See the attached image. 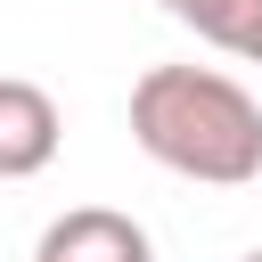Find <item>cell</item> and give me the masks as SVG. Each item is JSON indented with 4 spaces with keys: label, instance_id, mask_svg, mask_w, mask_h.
I'll list each match as a JSON object with an SVG mask.
<instances>
[{
    "label": "cell",
    "instance_id": "obj_3",
    "mask_svg": "<svg viewBox=\"0 0 262 262\" xmlns=\"http://www.w3.org/2000/svg\"><path fill=\"white\" fill-rule=\"evenodd\" d=\"M33 262H156V246H147V229H139L131 213H115V205H74V213H57V221L41 229Z\"/></svg>",
    "mask_w": 262,
    "mask_h": 262
},
{
    "label": "cell",
    "instance_id": "obj_6",
    "mask_svg": "<svg viewBox=\"0 0 262 262\" xmlns=\"http://www.w3.org/2000/svg\"><path fill=\"white\" fill-rule=\"evenodd\" d=\"M237 262H262V246H254V254H237Z\"/></svg>",
    "mask_w": 262,
    "mask_h": 262
},
{
    "label": "cell",
    "instance_id": "obj_1",
    "mask_svg": "<svg viewBox=\"0 0 262 262\" xmlns=\"http://www.w3.org/2000/svg\"><path fill=\"white\" fill-rule=\"evenodd\" d=\"M131 139L180 180L246 188L262 180V106L213 66H147L131 82Z\"/></svg>",
    "mask_w": 262,
    "mask_h": 262
},
{
    "label": "cell",
    "instance_id": "obj_5",
    "mask_svg": "<svg viewBox=\"0 0 262 262\" xmlns=\"http://www.w3.org/2000/svg\"><path fill=\"white\" fill-rule=\"evenodd\" d=\"M229 57L262 66V0H246V8H237V33H229Z\"/></svg>",
    "mask_w": 262,
    "mask_h": 262
},
{
    "label": "cell",
    "instance_id": "obj_2",
    "mask_svg": "<svg viewBox=\"0 0 262 262\" xmlns=\"http://www.w3.org/2000/svg\"><path fill=\"white\" fill-rule=\"evenodd\" d=\"M57 147H66V115H57V98H49L41 82H25V74H0V180H33V172H49Z\"/></svg>",
    "mask_w": 262,
    "mask_h": 262
},
{
    "label": "cell",
    "instance_id": "obj_4",
    "mask_svg": "<svg viewBox=\"0 0 262 262\" xmlns=\"http://www.w3.org/2000/svg\"><path fill=\"white\" fill-rule=\"evenodd\" d=\"M172 25H188L196 41H213V49H229V33H237V8L246 0H156Z\"/></svg>",
    "mask_w": 262,
    "mask_h": 262
}]
</instances>
